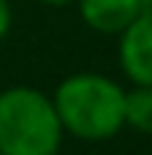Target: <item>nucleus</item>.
Listing matches in <instances>:
<instances>
[{"label": "nucleus", "instance_id": "1", "mask_svg": "<svg viewBox=\"0 0 152 155\" xmlns=\"http://www.w3.org/2000/svg\"><path fill=\"white\" fill-rule=\"evenodd\" d=\"M52 104L60 118L63 135L78 141H109L126 127V89L101 72H75L63 78L52 92Z\"/></svg>", "mask_w": 152, "mask_h": 155}, {"label": "nucleus", "instance_id": "2", "mask_svg": "<svg viewBox=\"0 0 152 155\" xmlns=\"http://www.w3.org/2000/svg\"><path fill=\"white\" fill-rule=\"evenodd\" d=\"M63 127L52 95L37 86H9L0 92V155H55Z\"/></svg>", "mask_w": 152, "mask_h": 155}, {"label": "nucleus", "instance_id": "3", "mask_svg": "<svg viewBox=\"0 0 152 155\" xmlns=\"http://www.w3.org/2000/svg\"><path fill=\"white\" fill-rule=\"evenodd\" d=\"M118 63L132 86H152V15H138L118 35Z\"/></svg>", "mask_w": 152, "mask_h": 155}, {"label": "nucleus", "instance_id": "4", "mask_svg": "<svg viewBox=\"0 0 152 155\" xmlns=\"http://www.w3.org/2000/svg\"><path fill=\"white\" fill-rule=\"evenodd\" d=\"M78 15L98 35H121L138 15V0H75Z\"/></svg>", "mask_w": 152, "mask_h": 155}, {"label": "nucleus", "instance_id": "5", "mask_svg": "<svg viewBox=\"0 0 152 155\" xmlns=\"http://www.w3.org/2000/svg\"><path fill=\"white\" fill-rule=\"evenodd\" d=\"M124 121L141 135H152V86H132L126 89Z\"/></svg>", "mask_w": 152, "mask_h": 155}, {"label": "nucleus", "instance_id": "6", "mask_svg": "<svg viewBox=\"0 0 152 155\" xmlns=\"http://www.w3.org/2000/svg\"><path fill=\"white\" fill-rule=\"evenodd\" d=\"M11 20H15V15H11V3H9V0H0V43H3L6 35H9Z\"/></svg>", "mask_w": 152, "mask_h": 155}, {"label": "nucleus", "instance_id": "7", "mask_svg": "<svg viewBox=\"0 0 152 155\" xmlns=\"http://www.w3.org/2000/svg\"><path fill=\"white\" fill-rule=\"evenodd\" d=\"M141 6V15H152V0H138Z\"/></svg>", "mask_w": 152, "mask_h": 155}, {"label": "nucleus", "instance_id": "8", "mask_svg": "<svg viewBox=\"0 0 152 155\" xmlns=\"http://www.w3.org/2000/svg\"><path fill=\"white\" fill-rule=\"evenodd\" d=\"M43 6H69V3H75V0H40Z\"/></svg>", "mask_w": 152, "mask_h": 155}, {"label": "nucleus", "instance_id": "9", "mask_svg": "<svg viewBox=\"0 0 152 155\" xmlns=\"http://www.w3.org/2000/svg\"><path fill=\"white\" fill-rule=\"evenodd\" d=\"M55 155H60V152H55Z\"/></svg>", "mask_w": 152, "mask_h": 155}]
</instances>
